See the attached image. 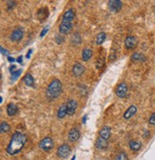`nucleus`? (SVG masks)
<instances>
[{
  "label": "nucleus",
  "mask_w": 155,
  "mask_h": 160,
  "mask_svg": "<svg viewBox=\"0 0 155 160\" xmlns=\"http://www.w3.org/2000/svg\"><path fill=\"white\" fill-rule=\"evenodd\" d=\"M27 140H28V137L26 134L20 132H16L12 134L11 141L6 148L7 153L12 156L19 153L23 150L25 144L27 143Z\"/></svg>",
  "instance_id": "nucleus-1"
},
{
  "label": "nucleus",
  "mask_w": 155,
  "mask_h": 160,
  "mask_svg": "<svg viewBox=\"0 0 155 160\" xmlns=\"http://www.w3.org/2000/svg\"><path fill=\"white\" fill-rule=\"evenodd\" d=\"M62 92V83L59 79L53 80L46 89V95L50 99H56L58 98Z\"/></svg>",
  "instance_id": "nucleus-2"
},
{
  "label": "nucleus",
  "mask_w": 155,
  "mask_h": 160,
  "mask_svg": "<svg viewBox=\"0 0 155 160\" xmlns=\"http://www.w3.org/2000/svg\"><path fill=\"white\" fill-rule=\"evenodd\" d=\"M54 140L52 137H49V136H46L44 137L43 139H41L38 143V147L41 151L43 152H49L51 151L53 148H54Z\"/></svg>",
  "instance_id": "nucleus-3"
},
{
  "label": "nucleus",
  "mask_w": 155,
  "mask_h": 160,
  "mask_svg": "<svg viewBox=\"0 0 155 160\" xmlns=\"http://www.w3.org/2000/svg\"><path fill=\"white\" fill-rule=\"evenodd\" d=\"M71 153V148L67 144H62L57 150V155L61 158H66Z\"/></svg>",
  "instance_id": "nucleus-4"
},
{
  "label": "nucleus",
  "mask_w": 155,
  "mask_h": 160,
  "mask_svg": "<svg viewBox=\"0 0 155 160\" xmlns=\"http://www.w3.org/2000/svg\"><path fill=\"white\" fill-rule=\"evenodd\" d=\"M128 84L125 82H121L117 87H116V90H115V94L119 97V98H124L128 94Z\"/></svg>",
  "instance_id": "nucleus-5"
},
{
  "label": "nucleus",
  "mask_w": 155,
  "mask_h": 160,
  "mask_svg": "<svg viewBox=\"0 0 155 160\" xmlns=\"http://www.w3.org/2000/svg\"><path fill=\"white\" fill-rule=\"evenodd\" d=\"M23 36H24L23 29L20 28V27H18V28H16L15 30H13V31L12 32V34H11V36H10V39H11L12 41L17 42V41H19V40L22 39Z\"/></svg>",
  "instance_id": "nucleus-6"
},
{
  "label": "nucleus",
  "mask_w": 155,
  "mask_h": 160,
  "mask_svg": "<svg viewBox=\"0 0 155 160\" xmlns=\"http://www.w3.org/2000/svg\"><path fill=\"white\" fill-rule=\"evenodd\" d=\"M137 44H138V40L133 36H128V37H126L124 39V46L126 49H128V50L134 49L137 46Z\"/></svg>",
  "instance_id": "nucleus-7"
},
{
  "label": "nucleus",
  "mask_w": 155,
  "mask_h": 160,
  "mask_svg": "<svg viewBox=\"0 0 155 160\" xmlns=\"http://www.w3.org/2000/svg\"><path fill=\"white\" fill-rule=\"evenodd\" d=\"M122 7H123V3L120 0H110L108 2V9L110 10V12H118L119 11H121Z\"/></svg>",
  "instance_id": "nucleus-8"
},
{
  "label": "nucleus",
  "mask_w": 155,
  "mask_h": 160,
  "mask_svg": "<svg viewBox=\"0 0 155 160\" xmlns=\"http://www.w3.org/2000/svg\"><path fill=\"white\" fill-rule=\"evenodd\" d=\"M80 136V129L78 128H73L70 129V132L68 133V139L70 142H72V143H75L79 140Z\"/></svg>",
  "instance_id": "nucleus-9"
},
{
  "label": "nucleus",
  "mask_w": 155,
  "mask_h": 160,
  "mask_svg": "<svg viewBox=\"0 0 155 160\" xmlns=\"http://www.w3.org/2000/svg\"><path fill=\"white\" fill-rule=\"evenodd\" d=\"M66 107H67V115H73L76 112V109L78 108V104L75 100H69L66 103Z\"/></svg>",
  "instance_id": "nucleus-10"
},
{
  "label": "nucleus",
  "mask_w": 155,
  "mask_h": 160,
  "mask_svg": "<svg viewBox=\"0 0 155 160\" xmlns=\"http://www.w3.org/2000/svg\"><path fill=\"white\" fill-rule=\"evenodd\" d=\"M75 11L73 9H69L67 10L62 16V22H69L72 23V20L75 18Z\"/></svg>",
  "instance_id": "nucleus-11"
},
{
  "label": "nucleus",
  "mask_w": 155,
  "mask_h": 160,
  "mask_svg": "<svg viewBox=\"0 0 155 160\" xmlns=\"http://www.w3.org/2000/svg\"><path fill=\"white\" fill-rule=\"evenodd\" d=\"M95 146L98 150H106L108 147V141L99 136L96 140Z\"/></svg>",
  "instance_id": "nucleus-12"
},
{
  "label": "nucleus",
  "mask_w": 155,
  "mask_h": 160,
  "mask_svg": "<svg viewBox=\"0 0 155 160\" xmlns=\"http://www.w3.org/2000/svg\"><path fill=\"white\" fill-rule=\"evenodd\" d=\"M137 110H138V108H137L136 106H130L128 109L125 110V112L124 113V118L125 120L130 119L131 117H133V116L137 113Z\"/></svg>",
  "instance_id": "nucleus-13"
},
{
  "label": "nucleus",
  "mask_w": 155,
  "mask_h": 160,
  "mask_svg": "<svg viewBox=\"0 0 155 160\" xmlns=\"http://www.w3.org/2000/svg\"><path fill=\"white\" fill-rule=\"evenodd\" d=\"M72 23H69V22H62L60 24V33L62 35H66L68 34L70 31L72 30Z\"/></svg>",
  "instance_id": "nucleus-14"
},
{
  "label": "nucleus",
  "mask_w": 155,
  "mask_h": 160,
  "mask_svg": "<svg viewBox=\"0 0 155 160\" xmlns=\"http://www.w3.org/2000/svg\"><path fill=\"white\" fill-rule=\"evenodd\" d=\"M84 71H85V68H84V66L81 65L80 63H76L72 68V72L76 77L81 76L84 73Z\"/></svg>",
  "instance_id": "nucleus-15"
},
{
  "label": "nucleus",
  "mask_w": 155,
  "mask_h": 160,
  "mask_svg": "<svg viewBox=\"0 0 155 160\" xmlns=\"http://www.w3.org/2000/svg\"><path fill=\"white\" fill-rule=\"evenodd\" d=\"M110 135H111V128L106 126L102 128L100 132H99V136L105 140H108L110 138Z\"/></svg>",
  "instance_id": "nucleus-16"
},
{
  "label": "nucleus",
  "mask_w": 155,
  "mask_h": 160,
  "mask_svg": "<svg viewBox=\"0 0 155 160\" xmlns=\"http://www.w3.org/2000/svg\"><path fill=\"white\" fill-rule=\"evenodd\" d=\"M93 56V51L90 48H84L82 50V54H81V59L83 62H88Z\"/></svg>",
  "instance_id": "nucleus-17"
},
{
  "label": "nucleus",
  "mask_w": 155,
  "mask_h": 160,
  "mask_svg": "<svg viewBox=\"0 0 155 160\" xmlns=\"http://www.w3.org/2000/svg\"><path fill=\"white\" fill-rule=\"evenodd\" d=\"M17 110H18V108L16 104L13 103H10L8 106H7V108H6V111H7V114L9 116H13L17 113Z\"/></svg>",
  "instance_id": "nucleus-18"
},
{
  "label": "nucleus",
  "mask_w": 155,
  "mask_h": 160,
  "mask_svg": "<svg viewBox=\"0 0 155 160\" xmlns=\"http://www.w3.org/2000/svg\"><path fill=\"white\" fill-rule=\"evenodd\" d=\"M128 146L132 152H138L141 149V147H142V143L138 140H130L128 143Z\"/></svg>",
  "instance_id": "nucleus-19"
},
{
  "label": "nucleus",
  "mask_w": 155,
  "mask_h": 160,
  "mask_svg": "<svg viewBox=\"0 0 155 160\" xmlns=\"http://www.w3.org/2000/svg\"><path fill=\"white\" fill-rule=\"evenodd\" d=\"M23 82L27 86H31V87H35V80L33 78V76L30 73H27L24 78H23Z\"/></svg>",
  "instance_id": "nucleus-20"
},
{
  "label": "nucleus",
  "mask_w": 155,
  "mask_h": 160,
  "mask_svg": "<svg viewBox=\"0 0 155 160\" xmlns=\"http://www.w3.org/2000/svg\"><path fill=\"white\" fill-rule=\"evenodd\" d=\"M58 118L59 119H63L65 116L67 115V107L66 104H63L60 107L59 110H58Z\"/></svg>",
  "instance_id": "nucleus-21"
},
{
  "label": "nucleus",
  "mask_w": 155,
  "mask_h": 160,
  "mask_svg": "<svg viewBox=\"0 0 155 160\" xmlns=\"http://www.w3.org/2000/svg\"><path fill=\"white\" fill-rule=\"evenodd\" d=\"M47 17H48V10H47V8H41L37 12V18L40 20H44Z\"/></svg>",
  "instance_id": "nucleus-22"
},
{
  "label": "nucleus",
  "mask_w": 155,
  "mask_h": 160,
  "mask_svg": "<svg viewBox=\"0 0 155 160\" xmlns=\"http://www.w3.org/2000/svg\"><path fill=\"white\" fill-rule=\"evenodd\" d=\"M105 38H106V34L104 32H101L96 38V44H98V45L103 44L105 40Z\"/></svg>",
  "instance_id": "nucleus-23"
},
{
  "label": "nucleus",
  "mask_w": 155,
  "mask_h": 160,
  "mask_svg": "<svg viewBox=\"0 0 155 160\" xmlns=\"http://www.w3.org/2000/svg\"><path fill=\"white\" fill-rule=\"evenodd\" d=\"M131 59L135 62H145L146 57H145V55L141 54V53H134L131 57Z\"/></svg>",
  "instance_id": "nucleus-24"
},
{
  "label": "nucleus",
  "mask_w": 155,
  "mask_h": 160,
  "mask_svg": "<svg viewBox=\"0 0 155 160\" xmlns=\"http://www.w3.org/2000/svg\"><path fill=\"white\" fill-rule=\"evenodd\" d=\"M9 130H10L9 124L6 122H2L1 125H0V132H1L2 134H4V133H7Z\"/></svg>",
  "instance_id": "nucleus-25"
},
{
  "label": "nucleus",
  "mask_w": 155,
  "mask_h": 160,
  "mask_svg": "<svg viewBox=\"0 0 155 160\" xmlns=\"http://www.w3.org/2000/svg\"><path fill=\"white\" fill-rule=\"evenodd\" d=\"M71 41H72V43H74V44H79V43H80V41H81L80 35L79 33H75L71 38Z\"/></svg>",
  "instance_id": "nucleus-26"
},
{
  "label": "nucleus",
  "mask_w": 155,
  "mask_h": 160,
  "mask_svg": "<svg viewBox=\"0 0 155 160\" xmlns=\"http://www.w3.org/2000/svg\"><path fill=\"white\" fill-rule=\"evenodd\" d=\"M114 160H128V156L124 152H121L115 156Z\"/></svg>",
  "instance_id": "nucleus-27"
},
{
  "label": "nucleus",
  "mask_w": 155,
  "mask_h": 160,
  "mask_svg": "<svg viewBox=\"0 0 155 160\" xmlns=\"http://www.w3.org/2000/svg\"><path fill=\"white\" fill-rule=\"evenodd\" d=\"M104 65V59L103 57L99 58V60H97V62H96V68L101 69Z\"/></svg>",
  "instance_id": "nucleus-28"
},
{
  "label": "nucleus",
  "mask_w": 155,
  "mask_h": 160,
  "mask_svg": "<svg viewBox=\"0 0 155 160\" xmlns=\"http://www.w3.org/2000/svg\"><path fill=\"white\" fill-rule=\"evenodd\" d=\"M21 72H22V70H17V71H15L13 73H12V77H11V80L12 81H16L19 76H20V74H21Z\"/></svg>",
  "instance_id": "nucleus-29"
},
{
  "label": "nucleus",
  "mask_w": 155,
  "mask_h": 160,
  "mask_svg": "<svg viewBox=\"0 0 155 160\" xmlns=\"http://www.w3.org/2000/svg\"><path fill=\"white\" fill-rule=\"evenodd\" d=\"M55 40H56V42L58 43V44H61V43H62L64 41V38L61 37V35H57L55 37Z\"/></svg>",
  "instance_id": "nucleus-30"
},
{
  "label": "nucleus",
  "mask_w": 155,
  "mask_h": 160,
  "mask_svg": "<svg viewBox=\"0 0 155 160\" xmlns=\"http://www.w3.org/2000/svg\"><path fill=\"white\" fill-rule=\"evenodd\" d=\"M148 123H149L151 126H155V112L152 113V114L150 115V117H149V119H148Z\"/></svg>",
  "instance_id": "nucleus-31"
},
{
  "label": "nucleus",
  "mask_w": 155,
  "mask_h": 160,
  "mask_svg": "<svg viewBox=\"0 0 155 160\" xmlns=\"http://www.w3.org/2000/svg\"><path fill=\"white\" fill-rule=\"evenodd\" d=\"M48 30H49V26H46L44 29H43V30H42L41 31V34H40V37L42 38V37H44L45 35H46V33L48 32Z\"/></svg>",
  "instance_id": "nucleus-32"
},
{
  "label": "nucleus",
  "mask_w": 155,
  "mask_h": 160,
  "mask_svg": "<svg viewBox=\"0 0 155 160\" xmlns=\"http://www.w3.org/2000/svg\"><path fill=\"white\" fill-rule=\"evenodd\" d=\"M1 53H2L3 55H6L7 57H9V52H8L7 50H5L3 47H1Z\"/></svg>",
  "instance_id": "nucleus-33"
},
{
  "label": "nucleus",
  "mask_w": 155,
  "mask_h": 160,
  "mask_svg": "<svg viewBox=\"0 0 155 160\" xmlns=\"http://www.w3.org/2000/svg\"><path fill=\"white\" fill-rule=\"evenodd\" d=\"M32 52H33V50H32V49H30V50H29V52L27 53V55H26V58H27V59H30V58H31V54H32Z\"/></svg>",
  "instance_id": "nucleus-34"
},
{
  "label": "nucleus",
  "mask_w": 155,
  "mask_h": 160,
  "mask_svg": "<svg viewBox=\"0 0 155 160\" xmlns=\"http://www.w3.org/2000/svg\"><path fill=\"white\" fill-rule=\"evenodd\" d=\"M15 69H16V65H12V66L9 68V70L12 72V73H13V70H15Z\"/></svg>",
  "instance_id": "nucleus-35"
},
{
  "label": "nucleus",
  "mask_w": 155,
  "mask_h": 160,
  "mask_svg": "<svg viewBox=\"0 0 155 160\" xmlns=\"http://www.w3.org/2000/svg\"><path fill=\"white\" fill-rule=\"evenodd\" d=\"M8 61H9L10 62H15L16 60H15V59H13V58H11V57H8Z\"/></svg>",
  "instance_id": "nucleus-36"
},
{
  "label": "nucleus",
  "mask_w": 155,
  "mask_h": 160,
  "mask_svg": "<svg viewBox=\"0 0 155 160\" xmlns=\"http://www.w3.org/2000/svg\"><path fill=\"white\" fill-rule=\"evenodd\" d=\"M17 62L18 63H21V62H22V56H20V57L18 58V59L17 60Z\"/></svg>",
  "instance_id": "nucleus-37"
},
{
  "label": "nucleus",
  "mask_w": 155,
  "mask_h": 160,
  "mask_svg": "<svg viewBox=\"0 0 155 160\" xmlns=\"http://www.w3.org/2000/svg\"><path fill=\"white\" fill-rule=\"evenodd\" d=\"M85 122H86V115H84L82 118V124H85Z\"/></svg>",
  "instance_id": "nucleus-38"
},
{
  "label": "nucleus",
  "mask_w": 155,
  "mask_h": 160,
  "mask_svg": "<svg viewBox=\"0 0 155 160\" xmlns=\"http://www.w3.org/2000/svg\"><path fill=\"white\" fill-rule=\"evenodd\" d=\"M75 159H76V156H74V157H73V158H72L71 160H75Z\"/></svg>",
  "instance_id": "nucleus-39"
}]
</instances>
